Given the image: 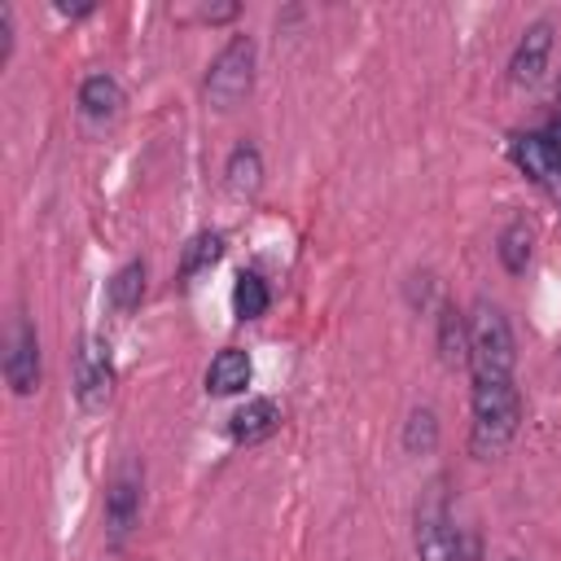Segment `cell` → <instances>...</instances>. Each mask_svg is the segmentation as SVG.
Returning <instances> with one entry per match:
<instances>
[{
    "instance_id": "obj_1",
    "label": "cell",
    "mask_w": 561,
    "mask_h": 561,
    "mask_svg": "<svg viewBox=\"0 0 561 561\" xmlns=\"http://www.w3.org/2000/svg\"><path fill=\"white\" fill-rule=\"evenodd\" d=\"M522 430V390L513 377H473L469 394V451L495 460Z\"/></svg>"
},
{
    "instance_id": "obj_2",
    "label": "cell",
    "mask_w": 561,
    "mask_h": 561,
    "mask_svg": "<svg viewBox=\"0 0 561 561\" xmlns=\"http://www.w3.org/2000/svg\"><path fill=\"white\" fill-rule=\"evenodd\" d=\"M412 543H416L421 561H473V539L456 522V508H451L443 482H434L421 495L416 522H412Z\"/></svg>"
},
{
    "instance_id": "obj_3",
    "label": "cell",
    "mask_w": 561,
    "mask_h": 561,
    "mask_svg": "<svg viewBox=\"0 0 561 561\" xmlns=\"http://www.w3.org/2000/svg\"><path fill=\"white\" fill-rule=\"evenodd\" d=\"M517 368V342L508 316L478 298L469 311V377H513Z\"/></svg>"
},
{
    "instance_id": "obj_4",
    "label": "cell",
    "mask_w": 561,
    "mask_h": 561,
    "mask_svg": "<svg viewBox=\"0 0 561 561\" xmlns=\"http://www.w3.org/2000/svg\"><path fill=\"white\" fill-rule=\"evenodd\" d=\"M254 88V39L250 35H232L206 66L202 79V96L215 110H232L241 96H250Z\"/></svg>"
},
{
    "instance_id": "obj_5",
    "label": "cell",
    "mask_w": 561,
    "mask_h": 561,
    "mask_svg": "<svg viewBox=\"0 0 561 561\" xmlns=\"http://www.w3.org/2000/svg\"><path fill=\"white\" fill-rule=\"evenodd\" d=\"M114 355H110V342L96 337V333H83L79 346H75V399L83 412H101L114 394Z\"/></svg>"
},
{
    "instance_id": "obj_6",
    "label": "cell",
    "mask_w": 561,
    "mask_h": 561,
    "mask_svg": "<svg viewBox=\"0 0 561 561\" xmlns=\"http://www.w3.org/2000/svg\"><path fill=\"white\" fill-rule=\"evenodd\" d=\"M140 504H145V469L136 460H123L105 482V539L114 548H123L127 535L136 530Z\"/></svg>"
},
{
    "instance_id": "obj_7",
    "label": "cell",
    "mask_w": 561,
    "mask_h": 561,
    "mask_svg": "<svg viewBox=\"0 0 561 561\" xmlns=\"http://www.w3.org/2000/svg\"><path fill=\"white\" fill-rule=\"evenodd\" d=\"M39 333H35V324L18 311L13 320H9V333H4V381H9V390L18 394V399H26V394H35L39 390Z\"/></svg>"
},
{
    "instance_id": "obj_8",
    "label": "cell",
    "mask_w": 561,
    "mask_h": 561,
    "mask_svg": "<svg viewBox=\"0 0 561 561\" xmlns=\"http://www.w3.org/2000/svg\"><path fill=\"white\" fill-rule=\"evenodd\" d=\"M548 57H552V22L539 18V22H530L522 31V39H517V48L508 57V79L517 88H535L543 79V70H548Z\"/></svg>"
},
{
    "instance_id": "obj_9",
    "label": "cell",
    "mask_w": 561,
    "mask_h": 561,
    "mask_svg": "<svg viewBox=\"0 0 561 561\" xmlns=\"http://www.w3.org/2000/svg\"><path fill=\"white\" fill-rule=\"evenodd\" d=\"M276 425H280V408H276V399H267V394L245 399V403L228 416V434H232V443H263Z\"/></svg>"
},
{
    "instance_id": "obj_10",
    "label": "cell",
    "mask_w": 561,
    "mask_h": 561,
    "mask_svg": "<svg viewBox=\"0 0 561 561\" xmlns=\"http://www.w3.org/2000/svg\"><path fill=\"white\" fill-rule=\"evenodd\" d=\"M123 83L114 79V75H88L83 83H79V110L92 118V123H110V118H118L123 114Z\"/></svg>"
},
{
    "instance_id": "obj_11",
    "label": "cell",
    "mask_w": 561,
    "mask_h": 561,
    "mask_svg": "<svg viewBox=\"0 0 561 561\" xmlns=\"http://www.w3.org/2000/svg\"><path fill=\"white\" fill-rule=\"evenodd\" d=\"M224 184H228V193H232L237 202H245V197L259 193V184H263V153H259L250 140H241V145L228 153V162H224Z\"/></svg>"
},
{
    "instance_id": "obj_12",
    "label": "cell",
    "mask_w": 561,
    "mask_h": 561,
    "mask_svg": "<svg viewBox=\"0 0 561 561\" xmlns=\"http://www.w3.org/2000/svg\"><path fill=\"white\" fill-rule=\"evenodd\" d=\"M250 355L241 346H224L206 368V394H241L250 386Z\"/></svg>"
},
{
    "instance_id": "obj_13",
    "label": "cell",
    "mask_w": 561,
    "mask_h": 561,
    "mask_svg": "<svg viewBox=\"0 0 561 561\" xmlns=\"http://www.w3.org/2000/svg\"><path fill=\"white\" fill-rule=\"evenodd\" d=\"M438 355L443 364H469V316L456 302L438 307Z\"/></svg>"
},
{
    "instance_id": "obj_14",
    "label": "cell",
    "mask_w": 561,
    "mask_h": 561,
    "mask_svg": "<svg viewBox=\"0 0 561 561\" xmlns=\"http://www.w3.org/2000/svg\"><path fill=\"white\" fill-rule=\"evenodd\" d=\"M495 250H500V263H504V272H513V276H522L526 267H530V259H535V228L517 215V219H508L504 228H500V241H495Z\"/></svg>"
},
{
    "instance_id": "obj_15",
    "label": "cell",
    "mask_w": 561,
    "mask_h": 561,
    "mask_svg": "<svg viewBox=\"0 0 561 561\" xmlns=\"http://www.w3.org/2000/svg\"><path fill=\"white\" fill-rule=\"evenodd\" d=\"M105 298H110V307L114 311H136L140 307V298H145V263L140 259H127L114 276H110V285H105Z\"/></svg>"
},
{
    "instance_id": "obj_16",
    "label": "cell",
    "mask_w": 561,
    "mask_h": 561,
    "mask_svg": "<svg viewBox=\"0 0 561 561\" xmlns=\"http://www.w3.org/2000/svg\"><path fill=\"white\" fill-rule=\"evenodd\" d=\"M224 259V232H197L188 245H184V254H180V276L184 280H193V276H202L206 267H215Z\"/></svg>"
},
{
    "instance_id": "obj_17",
    "label": "cell",
    "mask_w": 561,
    "mask_h": 561,
    "mask_svg": "<svg viewBox=\"0 0 561 561\" xmlns=\"http://www.w3.org/2000/svg\"><path fill=\"white\" fill-rule=\"evenodd\" d=\"M267 302H272L267 280L259 272H241L237 285H232V311H237V320H259L267 311Z\"/></svg>"
},
{
    "instance_id": "obj_18",
    "label": "cell",
    "mask_w": 561,
    "mask_h": 561,
    "mask_svg": "<svg viewBox=\"0 0 561 561\" xmlns=\"http://www.w3.org/2000/svg\"><path fill=\"white\" fill-rule=\"evenodd\" d=\"M434 443H438V416H434L430 403H421V408H412L408 421H403V447H408L412 456H425V451H434Z\"/></svg>"
},
{
    "instance_id": "obj_19",
    "label": "cell",
    "mask_w": 561,
    "mask_h": 561,
    "mask_svg": "<svg viewBox=\"0 0 561 561\" xmlns=\"http://www.w3.org/2000/svg\"><path fill=\"white\" fill-rule=\"evenodd\" d=\"M9 53H13V9L0 4V61H9Z\"/></svg>"
},
{
    "instance_id": "obj_20",
    "label": "cell",
    "mask_w": 561,
    "mask_h": 561,
    "mask_svg": "<svg viewBox=\"0 0 561 561\" xmlns=\"http://www.w3.org/2000/svg\"><path fill=\"white\" fill-rule=\"evenodd\" d=\"M557 101H561V88H557Z\"/></svg>"
},
{
    "instance_id": "obj_21",
    "label": "cell",
    "mask_w": 561,
    "mask_h": 561,
    "mask_svg": "<svg viewBox=\"0 0 561 561\" xmlns=\"http://www.w3.org/2000/svg\"><path fill=\"white\" fill-rule=\"evenodd\" d=\"M513 561H517V557H513Z\"/></svg>"
}]
</instances>
